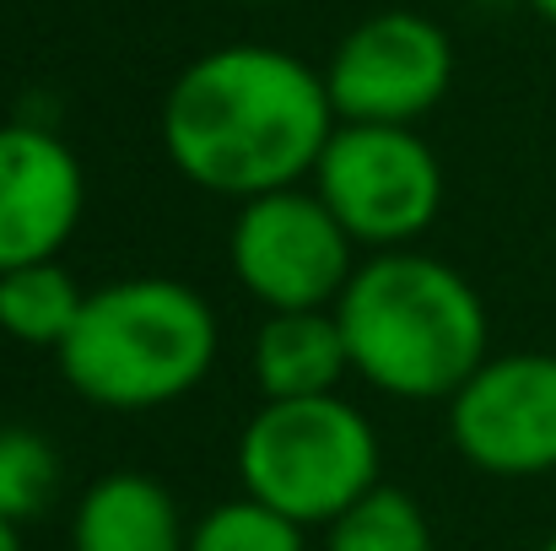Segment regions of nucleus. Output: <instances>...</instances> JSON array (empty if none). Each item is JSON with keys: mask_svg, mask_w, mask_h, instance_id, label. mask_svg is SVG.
I'll list each match as a JSON object with an SVG mask.
<instances>
[{"mask_svg": "<svg viewBox=\"0 0 556 551\" xmlns=\"http://www.w3.org/2000/svg\"><path fill=\"white\" fill-rule=\"evenodd\" d=\"M336 103L325 71L270 43H227L189 60L163 98V152L194 189L254 200L314 179Z\"/></svg>", "mask_w": 556, "mask_h": 551, "instance_id": "1", "label": "nucleus"}, {"mask_svg": "<svg viewBox=\"0 0 556 551\" xmlns=\"http://www.w3.org/2000/svg\"><path fill=\"white\" fill-rule=\"evenodd\" d=\"M352 373L394 400H448L486 363L492 320L481 292L443 260L378 249L336 303Z\"/></svg>", "mask_w": 556, "mask_h": 551, "instance_id": "2", "label": "nucleus"}, {"mask_svg": "<svg viewBox=\"0 0 556 551\" xmlns=\"http://www.w3.org/2000/svg\"><path fill=\"white\" fill-rule=\"evenodd\" d=\"M54 358L87 405L157 411L205 384L216 363V314L174 276L103 281L87 292V309Z\"/></svg>", "mask_w": 556, "mask_h": 551, "instance_id": "3", "label": "nucleus"}, {"mask_svg": "<svg viewBox=\"0 0 556 551\" xmlns=\"http://www.w3.org/2000/svg\"><path fill=\"white\" fill-rule=\"evenodd\" d=\"M238 481L303 530L336 525L378 487V433L341 395L260 400L238 433Z\"/></svg>", "mask_w": 556, "mask_h": 551, "instance_id": "4", "label": "nucleus"}, {"mask_svg": "<svg viewBox=\"0 0 556 551\" xmlns=\"http://www.w3.org/2000/svg\"><path fill=\"white\" fill-rule=\"evenodd\" d=\"M227 260L238 287L265 314L336 309L357 276V238L319 200V189H270L238 205L227 233Z\"/></svg>", "mask_w": 556, "mask_h": 551, "instance_id": "5", "label": "nucleus"}, {"mask_svg": "<svg viewBox=\"0 0 556 551\" xmlns=\"http://www.w3.org/2000/svg\"><path fill=\"white\" fill-rule=\"evenodd\" d=\"M314 189L363 249H405L443 211V163L410 125H336Z\"/></svg>", "mask_w": 556, "mask_h": 551, "instance_id": "6", "label": "nucleus"}, {"mask_svg": "<svg viewBox=\"0 0 556 551\" xmlns=\"http://www.w3.org/2000/svg\"><path fill=\"white\" fill-rule=\"evenodd\" d=\"M448 82L454 43L421 11H372L336 43L325 65L341 125H416L443 103Z\"/></svg>", "mask_w": 556, "mask_h": 551, "instance_id": "7", "label": "nucleus"}, {"mask_svg": "<svg viewBox=\"0 0 556 551\" xmlns=\"http://www.w3.org/2000/svg\"><path fill=\"white\" fill-rule=\"evenodd\" d=\"M448 438L481 476L525 481L556 471V358H486L448 395Z\"/></svg>", "mask_w": 556, "mask_h": 551, "instance_id": "8", "label": "nucleus"}, {"mask_svg": "<svg viewBox=\"0 0 556 551\" xmlns=\"http://www.w3.org/2000/svg\"><path fill=\"white\" fill-rule=\"evenodd\" d=\"M87 205L76 152L43 125H0V271L60 260Z\"/></svg>", "mask_w": 556, "mask_h": 551, "instance_id": "9", "label": "nucleus"}, {"mask_svg": "<svg viewBox=\"0 0 556 551\" xmlns=\"http://www.w3.org/2000/svg\"><path fill=\"white\" fill-rule=\"evenodd\" d=\"M71 551H189V530L157 476L114 471L81 492L71 514Z\"/></svg>", "mask_w": 556, "mask_h": 551, "instance_id": "10", "label": "nucleus"}, {"mask_svg": "<svg viewBox=\"0 0 556 551\" xmlns=\"http://www.w3.org/2000/svg\"><path fill=\"white\" fill-rule=\"evenodd\" d=\"M249 367L265 400H314L341 395V378L352 373V352L341 336L336 309H298V314H265L254 330Z\"/></svg>", "mask_w": 556, "mask_h": 551, "instance_id": "11", "label": "nucleus"}, {"mask_svg": "<svg viewBox=\"0 0 556 551\" xmlns=\"http://www.w3.org/2000/svg\"><path fill=\"white\" fill-rule=\"evenodd\" d=\"M87 309V287L60 260L0 271V336L33 352H60Z\"/></svg>", "mask_w": 556, "mask_h": 551, "instance_id": "12", "label": "nucleus"}, {"mask_svg": "<svg viewBox=\"0 0 556 551\" xmlns=\"http://www.w3.org/2000/svg\"><path fill=\"white\" fill-rule=\"evenodd\" d=\"M325 551H432V525L410 492L378 481L336 525H325Z\"/></svg>", "mask_w": 556, "mask_h": 551, "instance_id": "13", "label": "nucleus"}, {"mask_svg": "<svg viewBox=\"0 0 556 551\" xmlns=\"http://www.w3.org/2000/svg\"><path fill=\"white\" fill-rule=\"evenodd\" d=\"M60 492V449L22 422L0 427V519L5 525H27L38 519Z\"/></svg>", "mask_w": 556, "mask_h": 551, "instance_id": "14", "label": "nucleus"}, {"mask_svg": "<svg viewBox=\"0 0 556 551\" xmlns=\"http://www.w3.org/2000/svg\"><path fill=\"white\" fill-rule=\"evenodd\" d=\"M303 525L265 509L260 498H227L211 503L194 525H189V551H308L303 547Z\"/></svg>", "mask_w": 556, "mask_h": 551, "instance_id": "15", "label": "nucleus"}, {"mask_svg": "<svg viewBox=\"0 0 556 551\" xmlns=\"http://www.w3.org/2000/svg\"><path fill=\"white\" fill-rule=\"evenodd\" d=\"M0 551H22V530L0 519Z\"/></svg>", "mask_w": 556, "mask_h": 551, "instance_id": "16", "label": "nucleus"}, {"mask_svg": "<svg viewBox=\"0 0 556 551\" xmlns=\"http://www.w3.org/2000/svg\"><path fill=\"white\" fill-rule=\"evenodd\" d=\"M530 11H541V16L556 27V0H530Z\"/></svg>", "mask_w": 556, "mask_h": 551, "instance_id": "17", "label": "nucleus"}, {"mask_svg": "<svg viewBox=\"0 0 556 551\" xmlns=\"http://www.w3.org/2000/svg\"><path fill=\"white\" fill-rule=\"evenodd\" d=\"M541 551H556V530H552V536H546V547H541Z\"/></svg>", "mask_w": 556, "mask_h": 551, "instance_id": "18", "label": "nucleus"}, {"mask_svg": "<svg viewBox=\"0 0 556 551\" xmlns=\"http://www.w3.org/2000/svg\"><path fill=\"white\" fill-rule=\"evenodd\" d=\"M260 5H265V0H260Z\"/></svg>", "mask_w": 556, "mask_h": 551, "instance_id": "19", "label": "nucleus"}]
</instances>
